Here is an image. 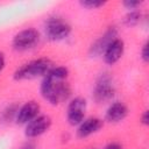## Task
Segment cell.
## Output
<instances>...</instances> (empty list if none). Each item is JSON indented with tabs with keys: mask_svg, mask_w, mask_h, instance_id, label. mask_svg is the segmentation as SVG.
Instances as JSON below:
<instances>
[{
	"mask_svg": "<svg viewBox=\"0 0 149 149\" xmlns=\"http://www.w3.org/2000/svg\"><path fill=\"white\" fill-rule=\"evenodd\" d=\"M69 76V69L65 66H52L42 78L40 93L42 98L50 105L65 102L71 97V87L65 79Z\"/></svg>",
	"mask_w": 149,
	"mask_h": 149,
	"instance_id": "obj_1",
	"label": "cell"
},
{
	"mask_svg": "<svg viewBox=\"0 0 149 149\" xmlns=\"http://www.w3.org/2000/svg\"><path fill=\"white\" fill-rule=\"evenodd\" d=\"M51 68H52V63L48 58L33 59L19 66L13 73V79L20 81V80H30L38 77L43 78Z\"/></svg>",
	"mask_w": 149,
	"mask_h": 149,
	"instance_id": "obj_2",
	"label": "cell"
},
{
	"mask_svg": "<svg viewBox=\"0 0 149 149\" xmlns=\"http://www.w3.org/2000/svg\"><path fill=\"white\" fill-rule=\"evenodd\" d=\"M71 34V26L61 16H49L44 22V35L51 42H59L69 37Z\"/></svg>",
	"mask_w": 149,
	"mask_h": 149,
	"instance_id": "obj_3",
	"label": "cell"
},
{
	"mask_svg": "<svg viewBox=\"0 0 149 149\" xmlns=\"http://www.w3.org/2000/svg\"><path fill=\"white\" fill-rule=\"evenodd\" d=\"M115 95V86L109 73H100L95 80L92 98L97 104H105L111 101Z\"/></svg>",
	"mask_w": 149,
	"mask_h": 149,
	"instance_id": "obj_4",
	"label": "cell"
},
{
	"mask_svg": "<svg viewBox=\"0 0 149 149\" xmlns=\"http://www.w3.org/2000/svg\"><path fill=\"white\" fill-rule=\"evenodd\" d=\"M41 40L40 31L35 28H26L17 31L12 40V47L16 51H27L35 48Z\"/></svg>",
	"mask_w": 149,
	"mask_h": 149,
	"instance_id": "obj_5",
	"label": "cell"
},
{
	"mask_svg": "<svg viewBox=\"0 0 149 149\" xmlns=\"http://www.w3.org/2000/svg\"><path fill=\"white\" fill-rule=\"evenodd\" d=\"M87 108V102L81 97L71 99L66 108V120L71 126H78L84 119Z\"/></svg>",
	"mask_w": 149,
	"mask_h": 149,
	"instance_id": "obj_6",
	"label": "cell"
},
{
	"mask_svg": "<svg viewBox=\"0 0 149 149\" xmlns=\"http://www.w3.org/2000/svg\"><path fill=\"white\" fill-rule=\"evenodd\" d=\"M52 120L49 115H37L24 127V135L28 139H35L47 133L51 127Z\"/></svg>",
	"mask_w": 149,
	"mask_h": 149,
	"instance_id": "obj_7",
	"label": "cell"
},
{
	"mask_svg": "<svg viewBox=\"0 0 149 149\" xmlns=\"http://www.w3.org/2000/svg\"><path fill=\"white\" fill-rule=\"evenodd\" d=\"M115 38H118V30L115 27H108L105 33L99 36L90 47L88 55L91 57H98L101 56L105 51V49L109 45L111 42H113Z\"/></svg>",
	"mask_w": 149,
	"mask_h": 149,
	"instance_id": "obj_8",
	"label": "cell"
},
{
	"mask_svg": "<svg viewBox=\"0 0 149 149\" xmlns=\"http://www.w3.org/2000/svg\"><path fill=\"white\" fill-rule=\"evenodd\" d=\"M41 106L35 100H29L24 102L21 107L17 108L16 115H15V122L17 125H27L31 120H34L37 115H40Z\"/></svg>",
	"mask_w": 149,
	"mask_h": 149,
	"instance_id": "obj_9",
	"label": "cell"
},
{
	"mask_svg": "<svg viewBox=\"0 0 149 149\" xmlns=\"http://www.w3.org/2000/svg\"><path fill=\"white\" fill-rule=\"evenodd\" d=\"M123 52H125V42L118 37L113 42L109 43V45L105 49L101 56H102L104 62L107 65H114L121 59Z\"/></svg>",
	"mask_w": 149,
	"mask_h": 149,
	"instance_id": "obj_10",
	"label": "cell"
},
{
	"mask_svg": "<svg viewBox=\"0 0 149 149\" xmlns=\"http://www.w3.org/2000/svg\"><path fill=\"white\" fill-rule=\"evenodd\" d=\"M104 127V121L99 118H87L84 119L77 128V136L79 139L88 137L95 133H98Z\"/></svg>",
	"mask_w": 149,
	"mask_h": 149,
	"instance_id": "obj_11",
	"label": "cell"
},
{
	"mask_svg": "<svg viewBox=\"0 0 149 149\" xmlns=\"http://www.w3.org/2000/svg\"><path fill=\"white\" fill-rule=\"evenodd\" d=\"M128 115V107L121 101L112 102L106 112H105V120L109 123H118L123 121Z\"/></svg>",
	"mask_w": 149,
	"mask_h": 149,
	"instance_id": "obj_12",
	"label": "cell"
},
{
	"mask_svg": "<svg viewBox=\"0 0 149 149\" xmlns=\"http://www.w3.org/2000/svg\"><path fill=\"white\" fill-rule=\"evenodd\" d=\"M141 19H142V14L137 9H135V10H128V13L123 17V23L126 26H128V27H134V26H136V24L140 23Z\"/></svg>",
	"mask_w": 149,
	"mask_h": 149,
	"instance_id": "obj_13",
	"label": "cell"
},
{
	"mask_svg": "<svg viewBox=\"0 0 149 149\" xmlns=\"http://www.w3.org/2000/svg\"><path fill=\"white\" fill-rule=\"evenodd\" d=\"M79 5L83 8L86 9H98L106 5V1H99V0H80Z\"/></svg>",
	"mask_w": 149,
	"mask_h": 149,
	"instance_id": "obj_14",
	"label": "cell"
},
{
	"mask_svg": "<svg viewBox=\"0 0 149 149\" xmlns=\"http://www.w3.org/2000/svg\"><path fill=\"white\" fill-rule=\"evenodd\" d=\"M143 2L139 0H125L122 1V6L128 10H135L139 6H141Z\"/></svg>",
	"mask_w": 149,
	"mask_h": 149,
	"instance_id": "obj_15",
	"label": "cell"
},
{
	"mask_svg": "<svg viewBox=\"0 0 149 149\" xmlns=\"http://www.w3.org/2000/svg\"><path fill=\"white\" fill-rule=\"evenodd\" d=\"M140 57H141L143 63L149 62V43H148V41H146L144 44L142 45L141 51H140Z\"/></svg>",
	"mask_w": 149,
	"mask_h": 149,
	"instance_id": "obj_16",
	"label": "cell"
},
{
	"mask_svg": "<svg viewBox=\"0 0 149 149\" xmlns=\"http://www.w3.org/2000/svg\"><path fill=\"white\" fill-rule=\"evenodd\" d=\"M140 123H142L143 126H148L149 125V111L146 109L141 116H140Z\"/></svg>",
	"mask_w": 149,
	"mask_h": 149,
	"instance_id": "obj_17",
	"label": "cell"
},
{
	"mask_svg": "<svg viewBox=\"0 0 149 149\" xmlns=\"http://www.w3.org/2000/svg\"><path fill=\"white\" fill-rule=\"evenodd\" d=\"M104 149H122V146L119 142H111Z\"/></svg>",
	"mask_w": 149,
	"mask_h": 149,
	"instance_id": "obj_18",
	"label": "cell"
},
{
	"mask_svg": "<svg viewBox=\"0 0 149 149\" xmlns=\"http://www.w3.org/2000/svg\"><path fill=\"white\" fill-rule=\"evenodd\" d=\"M6 66V58H5V54L3 52H0V72L5 69Z\"/></svg>",
	"mask_w": 149,
	"mask_h": 149,
	"instance_id": "obj_19",
	"label": "cell"
},
{
	"mask_svg": "<svg viewBox=\"0 0 149 149\" xmlns=\"http://www.w3.org/2000/svg\"><path fill=\"white\" fill-rule=\"evenodd\" d=\"M92 149H93V148H92Z\"/></svg>",
	"mask_w": 149,
	"mask_h": 149,
	"instance_id": "obj_20",
	"label": "cell"
}]
</instances>
